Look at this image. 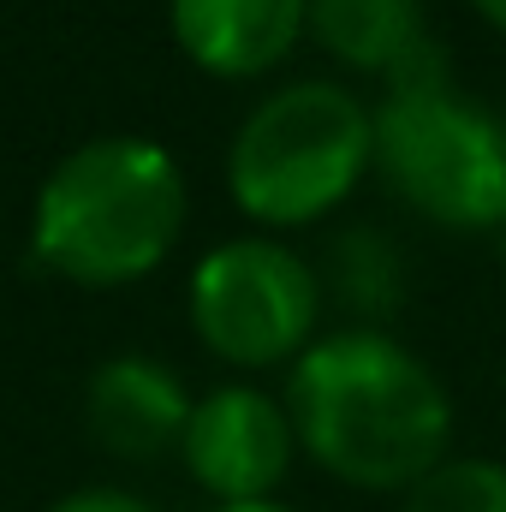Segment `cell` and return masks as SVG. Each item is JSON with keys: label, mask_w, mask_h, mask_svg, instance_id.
<instances>
[{"label": "cell", "mask_w": 506, "mask_h": 512, "mask_svg": "<svg viewBox=\"0 0 506 512\" xmlns=\"http://www.w3.org/2000/svg\"><path fill=\"white\" fill-rule=\"evenodd\" d=\"M298 453L346 489L405 495L453 459V399L441 376L381 328L316 334L280 393Z\"/></svg>", "instance_id": "6da1fadb"}, {"label": "cell", "mask_w": 506, "mask_h": 512, "mask_svg": "<svg viewBox=\"0 0 506 512\" xmlns=\"http://www.w3.org/2000/svg\"><path fill=\"white\" fill-rule=\"evenodd\" d=\"M185 233V173L167 143L108 131L66 149L30 203V256L90 292L149 280Z\"/></svg>", "instance_id": "7a4b0ae2"}, {"label": "cell", "mask_w": 506, "mask_h": 512, "mask_svg": "<svg viewBox=\"0 0 506 512\" xmlns=\"http://www.w3.org/2000/svg\"><path fill=\"white\" fill-rule=\"evenodd\" d=\"M370 126L376 173L423 221L447 233L506 227V120L447 84L435 42L387 72V96L370 108Z\"/></svg>", "instance_id": "3957f363"}, {"label": "cell", "mask_w": 506, "mask_h": 512, "mask_svg": "<svg viewBox=\"0 0 506 512\" xmlns=\"http://www.w3.org/2000/svg\"><path fill=\"white\" fill-rule=\"evenodd\" d=\"M376 167L370 108L334 78L268 90L227 143V197L262 233L316 227Z\"/></svg>", "instance_id": "277c9868"}, {"label": "cell", "mask_w": 506, "mask_h": 512, "mask_svg": "<svg viewBox=\"0 0 506 512\" xmlns=\"http://www.w3.org/2000/svg\"><path fill=\"white\" fill-rule=\"evenodd\" d=\"M185 304H191V334L221 364L292 370L316 340L322 286H316V268L292 245L268 233H245L197 256Z\"/></svg>", "instance_id": "5b68a950"}, {"label": "cell", "mask_w": 506, "mask_h": 512, "mask_svg": "<svg viewBox=\"0 0 506 512\" xmlns=\"http://www.w3.org/2000/svg\"><path fill=\"white\" fill-rule=\"evenodd\" d=\"M179 459L191 483L215 495V507H251V501H274V489L286 483L298 459V435L274 393L251 382H221L203 399H191Z\"/></svg>", "instance_id": "8992f818"}, {"label": "cell", "mask_w": 506, "mask_h": 512, "mask_svg": "<svg viewBox=\"0 0 506 512\" xmlns=\"http://www.w3.org/2000/svg\"><path fill=\"white\" fill-rule=\"evenodd\" d=\"M167 30L203 78L251 84L304 42V0H167Z\"/></svg>", "instance_id": "52a82bcc"}, {"label": "cell", "mask_w": 506, "mask_h": 512, "mask_svg": "<svg viewBox=\"0 0 506 512\" xmlns=\"http://www.w3.org/2000/svg\"><path fill=\"white\" fill-rule=\"evenodd\" d=\"M185 417H191L185 382L161 358H149V352H114L108 364L90 370L84 423H90L96 447L114 453V459H126V465H149L167 447L179 453Z\"/></svg>", "instance_id": "ba28073f"}, {"label": "cell", "mask_w": 506, "mask_h": 512, "mask_svg": "<svg viewBox=\"0 0 506 512\" xmlns=\"http://www.w3.org/2000/svg\"><path fill=\"white\" fill-rule=\"evenodd\" d=\"M304 36L364 78H387L429 42L423 0H304Z\"/></svg>", "instance_id": "9c48e42d"}, {"label": "cell", "mask_w": 506, "mask_h": 512, "mask_svg": "<svg viewBox=\"0 0 506 512\" xmlns=\"http://www.w3.org/2000/svg\"><path fill=\"white\" fill-rule=\"evenodd\" d=\"M399 512H506V465L477 459V453H453L417 489L399 495Z\"/></svg>", "instance_id": "30bf717a"}, {"label": "cell", "mask_w": 506, "mask_h": 512, "mask_svg": "<svg viewBox=\"0 0 506 512\" xmlns=\"http://www.w3.org/2000/svg\"><path fill=\"white\" fill-rule=\"evenodd\" d=\"M42 512H155L143 495H126V489H114V483H96V489H72V495H60L54 507Z\"/></svg>", "instance_id": "8fae6325"}, {"label": "cell", "mask_w": 506, "mask_h": 512, "mask_svg": "<svg viewBox=\"0 0 506 512\" xmlns=\"http://www.w3.org/2000/svg\"><path fill=\"white\" fill-rule=\"evenodd\" d=\"M471 6H477V18H483L489 30H501L506 36V0H471Z\"/></svg>", "instance_id": "7c38bea8"}, {"label": "cell", "mask_w": 506, "mask_h": 512, "mask_svg": "<svg viewBox=\"0 0 506 512\" xmlns=\"http://www.w3.org/2000/svg\"><path fill=\"white\" fill-rule=\"evenodd\" d=\"M209 512H298V507H286V501H251V507H209Z\"/></svg>", "instance_id": "4fadbf2b"}]
</instances>
